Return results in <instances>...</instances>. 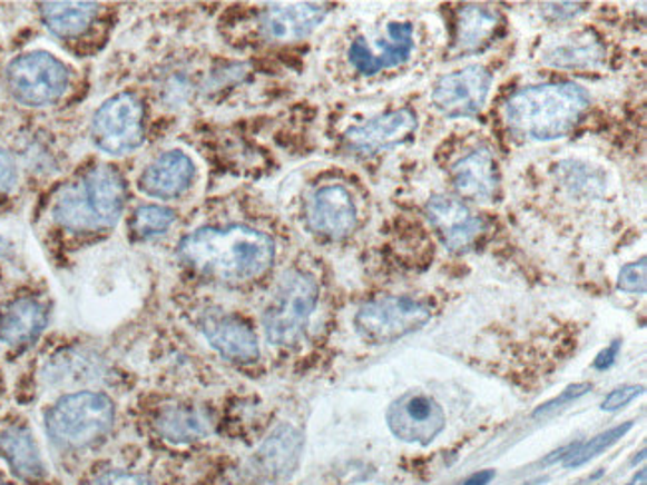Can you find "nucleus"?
<instances>
[{
    "label": "nucleus",
    "instance_id": "obj_24",
    "mask_svg": "<svg viewBox=\"0 0 647 485\" xmlns=\"http://www.w3.org/2000/svg\"><path fill=\"white\" fill-rule=\"evenodd\" d=\"M214 422L204 408L197 406H169L156 418V429L161 438L174 444H189L212 434Z\"/></svg>",
    "mask_w": 647,
    "mask_h": 485
},
{
    "label": "nucleus",
    "instance_id": "obj_15",
    "mask_svg": "<svg viewBox=\"0 0 647 485\" xmlns=\"http://www.w3.org/2000/svg\"><path fill=\"white\" fill-rule=\"evenodd\" d=\"M427 217L451 251L469 249L484 229L479 215L452 197L432 196L427 204Z\"/></svg>",
    "mask_w": 647,
    "mask_h": 485
},
{
    "label": "nucleus",
    "instance_id": "obj_27",
    "mask_svg": "<svg viewBox=\"0 0 647 485\" xmlns=\"http://www.w3.org/2000/svg\"><path fill=\"white\" fill-rule=\"evenodd\" d=\"M631 428H634V422H626V424L608 429V432H601L598 436H594L590 442L576 444V448L563 457V466L580 467L584 464H588L594 457L600 456L601 452H606L614 444H618L619 439L624 438Z\"/></svg>",
    "mask_w": 647,
    "mask_h": 485
},
{
    "label": "nucleus",
    "instance_id": "obj_8",
    "mask_svg": "<svg viewBox=\"0 0 647 485\" xmlns=\"http://www.w3.org/2000/svg\"><path fill=\"white\" fill-rule=\"evenodd\" d=\"M90 136L98 150L124 156L140 148L144 141V106L138 96L116 93L96 110Z\"/></svg>",
    "mask_w": 647,
    "mask_h": 485
},
{
    "label": "nucleus",
    "instance_id": "obj_9",
    "mask_svg": "<svg viewBox=\"0 0 647 485\" xmlns=\"http://www.w3.org/2000/svg\"><path fill=\"white\" fill-rule=\"evenodd\" d=\"M386 426L401 442L429 446L447 428V414L431 394L409 390L389 406Z\"/></svg>",
    "mask_w": 647,
    "mask_h": 485
},
{
    "label": "nucleus",
    "instance_id": "obj_30",
    "mask_svg": "<svg viewBox=\"0 0 647 485\" xmlns=\"http://www.w3.org/2000/svg\"><path fill=\"white\" fill-rule=\"evenodd\" d=\"M590 390L591 384L588 383L568 386L560 396H556L552 400H548L546 404H542V406H538L535 414H532V418H536V420H540V418H550V416H553L556 412L563 410L568 404H572V402L578 400V398H582V396H586Z\"/></svg>",
    "mask_w": 647,
    "mask_h": 485
},
{
    "label": "nucleus",
    "instance_id": "obj_6",
    "mask_svg": "<svg viewBox=\"0 0 647 485\" xmlns=\"http://www.w3.org/2000/svg\"><path fill=\"white\" fill-rule=\"evenodd\" d=\"M431 317L432 310L427 303L413 297L389 295L369 300L359 308L355 328L359 336L371 345H391L421 330Z\"/></svg>",
    "mask_w": 647,
    "mask_h": 485
},
{
    "label": "nucleus",
    "instance_id": "obj_12",
    "mask_svg": "<svg viewBox=\"0 0 647 485\" xmlns=\"http://www.w3.org/2000/svg\"><path fill=\"white\" fill-rule=\"evenodd\" d=\"M414 50V27L411 22H389L386 38H379L375 48L365 38H356L349 47V62L359 75L375 76L386 68H396L411 60Z\"/></svg>",
    "mask_w": 647,
    "mask_h": 485
},
{
    "label": "nucleus",
    "instance_id": "obj_34",
    "mask_svg": "<svg viewBox=\"0 0 647 485\" xmlns=\"http://www.w3.org/2000/svg\"><path fill=\"white\" fill-rule=\"evenodd\" d=\"M584 4H574V2H560V4H545L546 14H550L553 20L572 19L576 14L582 12Z\"/></svg>",
    "mask_w": 647,
    "mask_h": 485
},
{
    "label": "nucleus",
    "instance_id": "obj_29",
    "mask_svg": "<svg viewBox=\"0 0 647 485\" xmlns=\"http://www.w3.org/2000/svg\"><path fill=\"white\" fill-rule=\"evenodd\" d=\"M618 289L629 295H644L647 289V263L646 257L639 261L628 263L621 267L618 275Z\"/></svg>",
    "mask_w": 647,
    "mask_h": 485
},
{
    "label": "nucleus",
    "instance_id": "obj_16",
    "mask_svg": "<svg viewBox=\"0 0 647 485\" xmlns=\"http://www.w3.org/2000/svg\"><path fill=\"white\" fill-rule=\"evenodd\" d=\"M325 4L295 2V4H272L263 10L259 27L263 37L273 42H295L310 37L327 19Z\"/></svg>",
    "mask_w": 647,
    "mask_h": 485
},
{
    "label": "nucleus",
    "instance_id": "obj_25",
    "mask_svg": "<svg viewBox=\"0 0 647 485\" xmlns=\"http://www.w3.org/2000/svg\"><path fill=\"white\" fill-rule=\"evenodd\" d=\"M98 10L95 2H42L40 17L55 37L75 38L95 22Z\"/></svg>",
    "mask_w": 647,
    "mask_h": 485
},
{
    "label": "nucleus",
    "instance_id": "obj_1",
    "mask_svg": "<svg viewBox=\"0 0 647 485\" xmlns=\"http://www.w3.org/2000/svg\"><path fill=\"white\" fill-rule=\"evenodd\" d=\"M179 261L202 277L244 285L259 279L275 261V242L247 225L202 227L178 245Z\"/></svg>",
    "mask_w": 647,
    "mask_h": 485
},
{
    "label": "nucleus",
    "instance_id": "obj_28",
    "mask_svg": "<svg viewBox=\"0 0 647 485\" xmlns=\"http://www.w3.org/2000/svg\"><path fill=\"white\" fill-rule=\"evenodd\" d=\"M96 366L98 364H96L95 358H88V356L70 355L66 356V358L60 356L58 360H55V366L50 368V376L58 383H62V380H88V378H92V374L88 373L98 370Z\"/></svg>",
    "mask_w": 647,
    "mask_h": 485
},
{
    "label": "nucleus",
    "instance_id": "obj_18",
    "mask_svg": "<svg viewBox=\"0 0 647 485\" xmlns=\"http://www.w3.org/2000/svg\"><path fill=\"white\" fill-rule=\"evenodd\" d=\"M452 187L470 201H492L498 194L497 159L488 148L472 150L451 169Z\"/></svg>",
    "mask_w": 647,
    "mask_h": 485
},
{
    "label": "nucleus",
    "instance_id": "obj_19",
    "mask_svg": "<svg viewBox=\"0 0 647 485\" xmlns=\"http://www.w3.org/2000/svg\"><path fill=\"white\" fill-rule=\"evenodd\" d=\"M540 60L562 70H591L606 60V47L594 30H578L550 40L542 48Z\"/></svg>",
    "mask_w": 647,
    "mask_h": 485
},
{
    "label": "nucleus",
    "instance_id": "obj_36",
    "mask_svg": "<svg viewBox=\"0 0 647 485\" xmlns=\"http://www.w3.org/2000/svg\"><path fill=\"white\" fill-rule=\"evenodd\" d=\"M494 477H497V472H494V469H480L477 474L467 477L462 485H488L492 479H494Z\"/></svg>",
    "mask_w": 647,
    "mask_h": 485
},
{
    "label": "nucleus",
    "instance_id": "obj_11",
    "mask_svg": "<svg viewBox=\"0 0 647 485\" xmlns=\"http://www.w3.org/2000/svg\"><path fill=\"white\" fill-rule=\"evenodd\" d=\"M419 130V118L411 108L381 113L376 118L353 126L345 131V146L356 156L371 158L381 151L393 150L414 138Z\"/></svg>",
    "mask_w": 647,
    "mask_h": 485
},
{
    "label": "nucleus",
    "instance_id": "obj_21",
    "mask_svg": "<svg viewBox=\"0 0 647 485\" xmlns=\"http://www.w3.org/2000/svg\"><path fill=\"white\" fill-rule=\"evenodd\" d=\"M0 457L9 464L14 476L24 482H40L47 476V466L40 456L37 439L32 438L30 429L22 426L0 432Z\"/></svg>",
    "mask_w": 647,
    "mask_h": 485
},
{
    "label": "nucleus",
    "instance_id": "obj_2",
    "mask_svg": "<svg viewBox=\"0 0 647 485\" xmlns=\"http://www.w3.org/2000/svg\"><path fill=\"white\" fill-rule=\"evenodd\" d=\"M590 108V93L574 82L528 86L510 96L507 123L510 131L530 141L566 138Z\"/></svg>",
    "mask_w": 647,
    "mask_h": 485
},
{
    "label": "nucleus",
    "instance_id": "obj_14",
    "mask_svg": "<svg viewBox=\"0 0 647 485\" xmlns=\"http://www.w3.org/2000/svg\"><path fill=\"white\" fill-rule=\"evenodd\" d=\"M356 221L355 199L347 187L323 186L311 196L307 204L311 231L327 239H343L355 231Z\"/></svg>",
    "mask_w": 647,
    "mask_h": 485
},
{
    "label": "nucleus",
    "instance_id": "obj_23",
    "mask_svg": "<svg viewBox=\"0 0 647 485\" xmlns=\"http://www.w3.org/2000/svg\"><path fill=\"white\" fill-rule=\"evenodd\" d=\"M301 449H303V438L300 432L283 424L273 432L269 438L263 442L262 448L257 452L259 466L272 477H290L293 469L300 464Z\"/></svg>",
    "mask_w": 647,
    "mask_h": 485
},
{
    "label": "nucleus",
    "instance_id": "obj_38",
    "mask_svg": "<svg viewBox=\"0 0 647 485\" xmlns=\"http://www.w3.org/2000/svg\"><path fill=\"white\" fill-rule=\"evenodd\" d=\"M7 251H9V242L4 241V239L0 237V257H2V255H7Z\"/></svg>",
    "mask_w": 647,
    "mask_h": 485
},
{
    "label": "nucleus",
    "instance_id": "obj_3",
    "mask_svg": "<svg viewBox=\"0 0 647 485\" xmlns=\"http://www.w3.org/2000/svg\"><path fill=\"white\" fill-rule=\"evenodd\" d=\"M126 196L122 174L110 166H96L58 194L52 204V217L58 225L76 234L104 231L118 224Z\"/></svg>",
    "mask_w": 647,
    "mask_h": 485
},
{
    "label": "nucleus",
    "instance_id": "obj_31",
    "mask_svg": "<svg viewBox=\"0 0 647 485\" xmlns=\"http://www.w3.org/2000/svg\"><path fill=\"white\" fill-rule=\"evenodd\" d=\"M644 394V386H636V384H629V386H619L616 390H611L604 402H601V410L616 412L624 406H628L629 402L636 400L638 396Z\"/></svg>",
    "mask_w": 647,
    "mask_h": 485
},
{
    "label": "nucleus",
    "instance_id": "obj_13",
    "mask_svg": "<svg viewBox=\"0 0 647 485\" xmlns=\"http://www.w3.org/2000/svg\"><path fill=\"white\" fill-rule=\"evenodd\" d=\"M199 328L212 348L227 360L249 364L259 358V340L244 318L212 308L199 318Z\"/></svg>",
    "mask_w": 647,
    "mask_h": 485
},
{
    "label": "nucleus",
    "instance_id": "obj_37",
    "mask_svg": "<svg viewBox=\"0 0 647 485\" xmlns=\"http://www.w3.org/2000/svg\"><path fill=\"white\" fill-rule=\"evenodd\" d=\"M646 479H647L646 469H639L638 474L631 477V479H629L628 484L626 485H646Z\"/></svg>",
    "mask_w": 647,
    "mask_h": 485
},
{
    "label": "nucleus",
    "instance_id": "obj_5",
    "mask_svg": "<svg viewBox=\"0 0 647 485\" xmlns=\"http://www.w3.org/2000/svg\"><path fill=\"white\" fill-rule=\"evenodd\" d=\"M317 303L320 287L311 275L303 271L285 273L263 313L267 340L273 346L297 345L307 333Z\"/></svg>",
    "mask_w": 647,
    "mask_h": 485
},
{
    "label": "nucleus",
    "instance_id": "obj_32",
    "mask_svg": "<svg viewBox=\"0 0 647 485\" xmlns=\"http://www.w3.org/2000/svg\"><path fill=\"white\" fill-rule=\"evenodd\" d=\"M19 179L17 164L9 151L0 146V196H7Z\"/></svg>",
    "mask_w": 647,
    "mask_h": 485
},
{
    "label": "nucleus",
    "instance_id": "obj_33",
    "mask_svg": "<svg viewBox=\"0 0 647 485\" xmlns=\"http://www.w3.org/2000/svg\"><path fill=\"white\" fill-rule=\"evenodd\" d=\"M90 485H154L150 479L138 476V474H130V472H106L102 476L96 477L90 482Z\"/></svg>",
    "mask_w": 647,
    "mask_h": 485
},
{
    "label": "nucleus",
    "instance_id": "obj_4",
    "mask_svg": "<svg viewBox=\"0 0 647 485\" xmlns=\"http://www.w3.org/2000/svg\"><path fill=\"white\" fill-rule=\"evenodd\" d=\"M114 416L112 400L106 394H66L47 412L48 436L60 448H90L110 434Z\"/></svg>",
    "mask_w": 647,
    "mask_h": 485
},
{
    "label": "nucleus",
    "instance_id": "obj_17",
    "mask_svg": "<svg viewBox=\"0 0 647 485\" xmlns=\"http://www.w3.org/2000/svg\"><path fill=\"white\" fill-rule=\"evenodd\" d=\"M196 179V164L182 150H169L151 159L141 171L140 189L146 196L176 199L188 191Z\"/></svg>",
    "mask_w": 647,
    "mask_h": 485
},
{
    "label": "nucleus",
    "instance_id": "obj_20",
    "mask_svg": "<svg viewBox=\"0 0 647 485\" xmlns=\"http://www.w3.org/2000/svg\"><path fill=\"white\" fill-rule=\"evenodd\" d=\"M48 325V310L40 300L17 299L0 315V340L4 345L22 348L37 340Z\"/></svg>",
    "mask_w": 647,
    "mask_h": 485
},
{
    "label": "nucleus",
    "instance_id": "obj_35",
    "mask_svg": "<svg viewBox=\"0 0 647 485\" xmlns=\"http://www.w3.org/2000/svg\"><path fill=\"white\" fill-rule=\"evenodd\" d=\"M619 348H621V340H614L610 346H606L600 355L596 356L594 368H596V370H608L611 364L616 363V358H618L619 355Z\"/></svg>",
    "mask_w": 647,
    "mask_h": 485
},
{
    "label": "nucleus",
    "instance_id": "obj_7",
    "mask_svg": "<svg viewBox=\"0 0 647 485\" xmlns=\"http://www.w3.org/2000/svg\"><path fill=\"white\" fill-rule=\"evenodd\" d=\"M66 66L45 50L14 58L7 66V88L17 102L42 108L58 102L68 88Z\"/></svg>",
    "mask_w": 647,
    "mask_h": 485
},
{
    "label": "nucleus",
    "instance_id": "obj_39",
    "mask_svg": "<svg viewBox=\"0 0 647 485\" xmlns=\"http://www.w3.org/2000/svg\"><path fill=\"white\" fill-rule=\"evenodd\" d=\"M0 485H9V484H7V482H2V479H0Z\"/></svg>",
    "mask_w": 647,
    "mask_h": 485
},
{
    "label": "nucleus",
    "instance_id": "obj_10",
    "mask_svg": "<svg viewBox=\"0 0 647 485\" xmlns=\"http://www.w3.org/2000/svg\"><path fill=\"white\" fill-rule=\"evenodd\" d=\"M492 88V75L484 66H464L444 75L432 88V103L447 118H474L482 112Z\"/></svg>",
    "mask_w": 647,
    "mask_h": 485
},
{
    "label": "nucleus",
    "instance_id": "obj_22",
    "mask_svg": "<svg viewBox=\"0 0 647 485\" xmlns=\"http://www.w3.org/2000/svg\"><path fill=\"white\" fill-rule=\"evenodd\" d=\"M498 10L482 4H467L459 10L454 27V48L460 55H477L494 40L500 29Z\"/></svg>",
    "mask_w": 647,
    "mask_h": 485
},
{
    "label": "nucleus",
    "instance_id": "obj_26",
    "mask_svg": "<svg viewBox=\"0 0 647 485\" xmlns=\"http://www.w3.org/2000/svg\"><path fill=\"white\" fill-rule=\"evenodd\" d=\"M176 224V214L161 206H140L130 219V231L136 239L148 241V239H156L160 235L169 231V227Z\"/></svg>",
    "mask_w": 647,
    "mask_h": 485
}]
</instances>
